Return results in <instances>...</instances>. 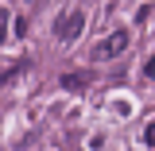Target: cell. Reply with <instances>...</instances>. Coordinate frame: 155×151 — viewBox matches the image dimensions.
Returning <instances> with one entry per match:
<instances>
[{
  "mask_svg": "<svg viewBox=\"0 0 155 151\" xmlns=\"http://www.w3.org/2000/svg\"><path fill=\"white\" fill-rule=\"evenodd\" d=\"M124 47H128V31H113V35H109V39L93 51V58H116Z\"/></svg>",
  "mask_w": 155,
  "mask_h": 151,
  "instance_id": "obj_2",
  "label": "cell"
},
{
  "mask_svg": "<svg viewBox=\"0 0 155 151\" xmlns=\"http://www.w3.org/2000/svg\"><path fill=\"white\" fill-rule=\"evenodd\" d=\"M151 143H155V128L147 124V128H143V147H151Z\"/></svg>",
  "mask_w": 155,
  "mask_h": 151,
  "instance_id": "obj_6",
  "label": "cell"
},
{
  "mask_svg": "<svg viewBox=\"0 0 155 151\" xmlns=\"http://www.w3.org/2000/svg\"><path fill=\"white\" fill-rule=\"evenodd\" d=\"M23 70H27V62H23V58H19V62H12V66H8V70L0 74V89H4V85H8L12 77H19V74H23Z\"/></svg>",
  "mask_w": 155,
  "mask_h": 151,
  "instance_id": "obj_3",
  "label": "cell"
},
{
  "mask_svg": "<svg viewBox=\"0 0 155 151\" xmlns=\"http://www.w3.org/2000/svg\"><path fill=\"white\" fill-rule=\"evenodd\" d=\"M62 85H66V89H85L89 77H85V74H66V77H62Z\"/></svg>",
  "mask_w": 155,
  "mask_h": 151,
  "instance_id": "obj_4",
  "label": "cell"
},
{
  "mask_svg": "<svg viewBox=\"0 0 155 151\" xmlns=\"http://www.w3.org/2000/svg\"><path fill=\"white\" fill-rule=\"evenodd\" d=\"M81 27H85V12H81V8H74L70 16H62V19L54 23V35L70 43V39H78V35H81Z\"/></svg>",
  "mask_w": 155,
  "mask_h": 151,
  "instance_id": "obj_1",
  "label": "cell"
},
{
  "mask_svg": "<svg viewBox=\"0 0 155 151\" xmlns=\"http://www.w3.org/2000/svg\"><path fill=\"white\" fill-rule=\"evenodd\" d=\"M8 39V8H0V43Z\"/></svg>",
  "mask_w": 155,
  "mask_h": 151,
  "instance_id": "obj_5",
  "label": "cell"
}]
</instances>
